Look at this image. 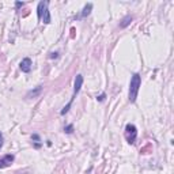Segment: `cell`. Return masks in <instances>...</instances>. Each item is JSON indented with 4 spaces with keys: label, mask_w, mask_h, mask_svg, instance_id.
<instances>
[{
    "label": "cell",
    "mask_w": 174,
    "mask_h": 174,
    "mask_svg": "<svg viewBox=\"0 0 174 174\" xmlns=\"http://www.w3.org/2000/svg\"><path fill=\"white\" fill-rule=\"evenodd\" d=\"M41 91H42V86H38V87L36 88V90L29 91V93H27V95H26V98H31V97H33V98H36L37 95H38V94L41 93Z\"/></svg>",
    "instance_id": "8"
},
{
    "label": "cell",
    "mask_w": 174,
    "mask_h": 174,
    "mask_svg": "<svg viewBox=\"0 0 174 174\" xmlns=\"http://www.w3.org/2000/svg\"><path fill=\"white\" fill-rule=\"evenodd\" d=\"M132 20H133V18L131 15L125 16V18L121 20V23H120V27H121V29H124V27H126L128 25H131V22H132Z\"/></svg>",
    "instance_id": "9"
},
{
    "label": "cell",
    "mask_w": 174,
    "mask_h": 174,
    "mask_svg": "<svg viewBox=\"0 0 174 174\" xmlns=\"http://www.w3.org/2000/svg\"><path fill=\"white\" fill-rule=\"evenodd\" d=\"M31 65H33L31 60H30L29 57H25L22 61H20L19 68H20V71H22V72H26V74H27V72L31 71Z\"/></svg>",
    "instance_id": "5"
},
{
    "label": "cell",
    "mask_w": 174,
    "mask_h": 174,
    "mask_svg": "<svg viewBox=\"0 0 174 174\" xmlns=\"http://www.w3.org/2000/svg\"><path fill=\"white\" fill-rule=\"evenodd\" d=\"M125 137L129 144H135L136 137H137V129L133 124H126L125 126Z\"/></svg>",
    "instance_id": "3"
},
{
    "label": "cell",
    "mask_w": 174,
    "mask_h": 174,
    "mask_svg": "<svg viewBox=\"0 0 174 174\" xmlns=\"http://www.w3.org/2000/svg\"><path fill=\"white\" fill-rule=\"evenodd\" d=\"M142 86V76L139 74H133L131 77V83H129V93H128V98L129 102H135L139 94V88Z\"/></svg>",
    "instance_id": "1"
},
{
    "label": "cell",
    "mask_w": 174,
    "mask_h": 174,
    "mask_svg": "<svg viewBox=\"0 0 174 174\" xmlns=\"http://www.w3.org/2000/svg\"><path fill=\"white\" fill-rule=\"evenodd\" d=\"M82 84H83V76H82V75H76L75 83H74V98L79 94V91H80V88H82Z\"/></svg>",
    "instance_id": "6"
},
{
    "label": "cell",
    "mask_w": 174,
    "mask_h": 174,
    "mask_svg": "<svg viewBox=\"0 0 174 174\" xmlns=\"http://www.w3.org/2000/svg\"><path fill=\"white\" fill-rule=\"evenodd\" d=\"M14 159H15V156H14L12 154L4 155L3 158L0 159V169H4V167H8V166H11V163L14 162Z\"/></svg>",
    "instance_id": "4"
},
{
    "label": "cell",
    "mask_w": 174,
    "mask_h": 174,
    "mask_svg": "<svg viewBox=\"0 0 174 174\" xmlns=\"http://www.w3.org/2000/svg\"><path fill=\"white\" fill-rule=\"evenodd\" d=\"M3 142H4V137H3V133L0 132V148L3 147Z\"/></svg>",
    "instance_id": "12"
},
{
    "label": "cell",
    "mask_w": 174,
    "mask_h": 174,
    "mask_svg": "<svg viewBox=\"0 0 174 174\" xmlns=\"http://www.w3.org/2000/svg\"><path fill=\"white\" fill-rule=\"evenodd\" d=\"M48 1H39L38 7H37V15H38V19L42 20L45 25L50 23V14L48 10Z\"/></svg>",
    "instance_id": "2"
},
{
    "label": "cell",
    "mask_w": 174,
    "mask_h": 174,
    "mask_svg": "<svg viewBox=\"0 0 174 174\" xmlns=\"http://www.w3.org/2000/svg\"><path fill=\"white\" fill-rule=\"evenodd\" d=\"M64 132L65 133H72V132H74V125H71V124H69V125H67L64 128Z\"/></svg>",
    "instance_id": "11"
},
{
    "label": "cell",
    "mask_w": 174,
    "mask_h": 174,
    "mask_svg": "<svg viewBox=\"0 0 174 174\" xmlns=\"http://www.w3.org/2000/svg\"><path fill=\"white\" fill-rule=\"evenodd\" d=\"M105 97H106V95H105V94H101L99 97H97V99H98V101H99V102H102V101H103V99H105Z\"/></svg>",
    "instance_id": "13"
},
{
    "label": "cell",
    "mask_w": 174,
    "mask_h": 174,
    "mask_svg": "<svg viewBox=\"0 0 174 174\" xmlns=\"http://www.w3.org/2000/svg\"><path fill=\"white\" fill-rule=\"evenodd\" d=\"M91 10H93V4H91V3L86 4V6H84V8H83V11H82L79 15L75 16V19H83V18L88 16V15H90V12H91Z\"/></svg>",
    "instance_id": "7"
},
{
    "label": "cell",
    "mask_w": 174,
    "mask_h": 174,
    "mask_svg": "<svg viewBox=\"0 0 174 174\" xmlns=\"http://www.w3.org/2000/svg\"><path fill=\"white\" fill-rule=\"evenodd\" d=\"M72 102H74V97H72V98H71V101L68 102V105H65V106L63 107V110H61V112H60V113H61V114H65V113H68V110H69V107H71Z\"/></svg>",
    "instance_id": "10"
},
{
    "label": "cell",
    "mask_w": 174,
    "mask_h": 174,
    "mask_svg": "<svg viewBox=\"0 0 174 174\" xmlns=\"http://www.w3.org/2000/svg\"><path fill=\"white\" fill-rule=\"evenodd\" d=\"M31 139H33V140H36V142H39V136L38 135H33Z\"/></svg>",
    "instance_id": "14"
},
{
    "label": "cell",
    "mask_w": 174,
    "mask_h": 174,
    "mask_svg": "<svg viewBox=\"0 0 174 174\" xmlns=\"http://www.w3.org/2000/svg\"><path fill=\"white\" fill-rule=\"evenodd\" d=\"M50 58H53V57H57V53H50V56H49Z\"/></svg>",
    "instance_id": "16"
},
{
    "label": "cell",
    "mask_w": 174,
    "mask_h": 174,
    "mask_svg": "<svg viewBox=\"0 0 174 174\" xmlns=\"http://www.w3.org/2000/svg\"><path fill=\"white\" fill-rule=\"evenodd\" d=\"M15 6H16V8H20V7L23 6V3H20V1H16V4H15Z\"/></svg>",
    "instance_id": "15"
}]
</instances>
